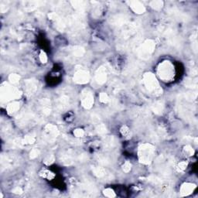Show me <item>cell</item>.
<instances>
[{
	"instance_id": "1",
	"label": "cell",
	"mask_w": 198,
	"mask_h": 198,
	"mask_svg": "<svg viewBox=\"0 0 198 198\" xmlns=\"http://www.w3.org/2000/svg\"><path fill=\"white\" fill-rule=\"evenodd\" d=\"M155 153V146L150 143H145L141 145L138 148V159L141 163H151Z\"/></svg>"
},
{
	"instance_id": "2",
	"label": "cell",
	"mask_w": 198,
	"mask_h": 198,
	"mask_svg": "<svg viewBox=\"0 0 198 198\" xmlns=\"http://www.w3.org/2000/svg\"><path fill=\"white\" fill-rule=\"evenodd\" d=\"M143 82L146 89L152 94H162V89L159 87V82L156 80V77L152 73H146L143 76Z\"/></svg>"
},
{
	"instance_id": "3",
	"label": "cell",
	"mask_w": 198,
	"mask_h": 198,
	"mask_svg": "<svg viewBox=\"0 0 198 198\" xmlns=\"http://www.w3.org/2000/svg\"><path fill=\"white\" fill-rule=\"evenodd\" d=\"M157 73L160 79L164 81H170L174 77V67L171 62L166 60L158 67Z\"/></svg>"
},
{
	"instance_id": "4",
	"label": "cell",
	"mask_w": 198,
	"mask_h": 198,
	"mask_svg": "<svg viewBox=\"0 0 198 198\" xmlns=\"http://www.w3.org/2000/svg\"><path fill=\"white\" fill-rule=\"evenodd\" d=\"M21 93L14 87H12L8 83L2 84L1 86V100L6 101L12 99H16L20 96Z\"/></svg>"
},
{
	"instance_id": "5",
	"label": "cell",
	"mask_w": 198,
	"mask_h": 198,
	"mask_svg": "<svg viewBox=\"0 0 198 198\" xmlns=\"http://www.w3.org/2000/svg\"><path fill=\"white\" fill-rule=\"evenodd\" d=\"M156 44L153 39H146L138 49V57L142 60H148L155 51Z\"/></svg>"
},
{
	"instance_id": "6",
	"label": "cell",
	"mask_w": 198,
	"mask_h": 198,
	"mask_svg": "<svg viewBox=\"0 0 198 198\" xmlns=\"http://www.w3.org/2000/svg\"><path fill=\"white\" fill-rule=\"evenodd\" d=\"M45 139L48 142H54L55 138L58 136L59 130L56 126L53 124H47L45 126Z\"/></svg>"
},
{
	"instance_id": "7",
	"label": "cell",
	"mask_w": 198,
	"mask_h": 198,
	"mask_svg": "<svg viewBox=\"0 0 198 198\" xmlns=\"http://www.w3.org/2000/svg\"><path fill=\"white\" fill-rule=\"evenodd\" d=\"M94 104V96L89 89H85L81 93V105L85 109H89Z\"/></svg>"
},
{
	"instance_id": "8",
	"label": "cell",
	"mask_w": 198,
	"mask_h": 198,
	"mask_svg": "<svg viewBox=\"0 0 198 198\" xmlns=\"http://www.w3.org/2000/svg\"><path fill=\"white\" fill-rule=\"evenodd\" d=\"M90 74L86 70L80 69L75 73L74 76V81L77 84H86L89 81Z\"/></svg>"
},
{
	"instance_id": "9",
	"label": "cell",
	"mask_w": 198,
	"mask_h": 198,
	"mask_svg": "<svg viewBox=\"0 0 198 198\" xmlns=\"http://www.w3.org/2000/svg\"><path fill=\"white\" fill-rule=\"evenodd\" d=\"M108 77L107 68L102 66L99 68L95 73V80L98 85H103L106 82Z\"/></svg>"
},
{
	"instance_id": "10",
	"label": "cell",
	"mask_w": 198,
	"mask_h": 198,
	"mask_svg": "<svg viewBox=\"0 0 198 198\" xmlns=\"http://www.w3.org/2000/svg\"><path fill=\"white\" fill-rule=\"evenodd\" d=\"M69 97L66 94H63L60 96L57 101V109L59 111H64L67 109L69 106Z\"/></svg>"
},
{
	"instance_id": "11",
	"label": "cell",
	"mask_w": 198,
	"mask_h": 198,
	"mask_svg": "<svg viewBox=\"0 0 198 198\" xmlns=\"http://www.w3.org/2000/svg\"><path fill=\"white\" fill-rule=\"evenodd\" d=\"M24 84H25L26 91H27V93L28 94H33L37 90L38 82L37 80H34V79L27 80Z\"/></svg>"
},
{
	"instance_id": "12",
	"label": "cell",
	"mask_w": 198,
	"mask_h": 198,
	"mask_svg": "<svg viewBox=\"0 0 198 198\" xmlns=\"http://www.w3.org/2000/svg\"><path fill=\"white\" fill-rule=\"evenodd\" d=\"M39 107L41 112L44 115H48L51 112V103L49 99L43 98L39 101Z\"/></svg>"
},
{
	"instance_id": "13",
	"label": "cell",
	"mask_w": 198,
	"mask_h": 198,
	"mask_svg": "<svg viewBox=\"0 0 198 198\" xmlns=\"http://www.w3.org/2000/svg\"><path fill=\"white\" fill-rule=\"evenodd\" d=\"M129 5H130V8L132 9V11L137 14H142L146 11L145 6L139 1H131L129 2Z\"/></svg>"
},
{
	"instance_id": "14",
	"label": "cell",
	"mask_w": 198,
	"mask_h": 198,
	"mask_svg": "<svg viewBox=\"0 0 198 198\" xmlns=\"http://www.w3.org/2000/svg\"><path fill=\"white\" fill-rule=\"evenodd\" d=\"M196 189V185L190 183H185L180 187V193L182 196H188L191 194Z\"/></svg>"
},
{
	"instance_id": "15",
	"label": "cell",
	"mask_w": 198,
	"mask_h": 198,
	"mask_svg": "<svg viewBox=\"0 0 198 198\" xmlns=\"http://www.w3.org/2000/svg\"><path fill=\"white\" fill-rule=\"evenodd\" d=\"M128 18L124 15H118L112 17V23L115 26H123L126 23Z\"/></svg>"
},
{
	"instance_id": "16",
	"label": "cell",
	"mask_w": 198,
	"mask_h": 198,
	"mask_svg": "<svg viewBox=\"0 0 198 198\" xmlns=\"http://www.w3.org/2000/svg\"><path fill=\"white\" fill-rule=\"evenodd\" d=\"M33 117V114L30 112H24L17 117V119L19 120V123L24 125L25 123H27L29 121H30Z\"/></svg>"
},
{
	"instance_id": "17",
	"label": "cell",
	"mask_w": 198,
	"mask_h": 198,
	"mask_svg": "<svg viewBox=\"0 0 198 198\" xmlns=\"http://www.w3.org/2000/svg\"><path fill=\"white\" fill-rule=\"evenodd\" d=\"M151 109L154 113L157 114V115H160L163 112V103L161 102V101H156L151 105Z\"/></svg>"
},
{
	"instance_id": "18",
	"label": "cell",
	"mask_w": 198,
	"mask_h": 198,
	"mask_svg": "<svg viewBox=\"0 0 198 198\" xmlns=\"http://www.w3.org/2000/svg\"><path fill=\"white\" fill-rule=\"evenodd\" d=\"M92 172L97 177L102 178L107 175V171L105 169L101 167H94L92 168Z\"/></svg>"
},
{
	"instance_id": "19",
	"label": "cell",
	"mask_w": 198,
	"mask_h": 198,
	"mask_svg": "<svg viewBox=\"0 0 198 198\" xmlns=\"http://www.w3.org/2000/svg\"><path fill=\"white\" fill-rule=\"evenodd\" d=\"M71 51L73 55L75 57H83L85 54V50L80 46H74L71 48Z\"/></svg>"
},
{
	"instance_id": "20",
	"label": "cell",
	"mask_w": 198,
	"mask_h": 198,
	"mask_svg": "<svg viewBox=\"0 0 198 198\" xmlns=\"http://www.w3.org/2000/svg\"><path fill=\"white\" fill-rule=\"evenodd\" d=\"M60 160L64 165L70 166L73 163V156L70 153H67L65 154H63L60 157Z\"/></svg>"
},
{
	"instance_id": "21",
	"label": "cell",
	"mask_w": 198,
	"mask_h": 198,
	"mask_svg": "<svg viewBox=\"0 0 198 198\" xmlns=\"http://www.w3.org/2000/svg\"><path fill=\"white\" fill-rule=\"evenodd\" d=\"M115 145H116V139H115V137L109 136L107 137V138H105V141H104L105 148L111 149V148H113Z\"/></svg>"
},
{
	"instance_id": "22",
	"label": "cell",
	"mask_w": 198,
	"mask_h": 198,
	"mask_svg": "<svg viewBox=\"0 0 198 198\" xmlns=\"http://www.w3.org/2000/svg\"><path fill=\"white\" fill-rule=\"evenodd\" d=\"M19 109V103L17 102V101H13V102L10 103V104L8 105L7 106V112H8L9 114H13L15 112H17Z\"/></svg>"
},
{
	"instance_id": "23",
	"label": "cell",
	"mask_w": 198,
	"mask_h": 198,
	"mask_svg": "<svg viewBox=\"0 0 198 198\" xmlns=\"http://www.w3.org/2000/svg\"><path fill=\"white\" fill-rule=\"evenodd\" d=\"M71 4L73 5L74 8L78 10L79 12H83L86 8V2H83V1H72Z\"/></svg>"
},
{
	"instance_id": "24",
	"label": "cell",
	"mask_w": 198,
	"mask_h": 198,
	"mask_svg": "<svg viewBox=\"0 0 198 198\" xmlns=\"http://www.w3.org/2000/svg\"><path fill=\"white\" fill-rule=\"evenodd\" d=\"M16 163V159H15L13 156H6L5 158L2 157V163H5L6 164V167H12V166L14 165L15 163Z\"/></svg>"
},
{
	"instance_id": "25",
	"label": "cell",
	"mask_w": 198,
	"mask_h": 198,
	"mask_svg": "<svg viewBox=\"0 0 198 198\" xmlns=\"http://www.w3.org/2000/svg\"><path fill=\"white\" fill-rule=\"evenodd\" d=\"M97 160L101 164L104 166H108L112 163V159L109 157V156H105V155H100L97 157Z\"/></svg>"
},
{
	"instance_id": "26",
	"label": "cell",
	"mask_w": 198,
	"mask_h": 198,
	"mask_svg": "<svg viewBox=\"0 0 198 198\" xmlns=\"http://www.w3.org/2000/svg\"><path fill=\"white\" fill-rule=\"evenodd\" d=\"M150 6L154 9L155 10H159L163 6V2L162 1H159V0H154V1H152L150 2Z\"/></svg>"
},
{
	"instance_id": "27",
	"label": "cell",
	"mask_w": 198,
	"mask_h": 198,
	"mask_svg": "<svg viewBox=\"0 0 198 198\" xmlns=\"http://www.w3.org/2000/svg\"><path fill=\"white\" fill-rule=\"evenodd\" d=\"M96 131L99 135H105L107 132V128H106L105 125L100 123V124H97V127H96Z\"/></svg>"
},
{
	"instance_id": "28",
	"label": "cell",
	"mask_w": 198,
	"mask_h": 198,
	"mask_svg": "<svg viewBox=\"0 0 198 198\" xmlns=\"http://www.w3.org/2000/svg\"><path fill=\"white\" fill-rule=\"evenodd\" d=\"M183 152H184V155L187 156H193V154H194V150H193V148L190 146H189V145L184 146Z\"/></svg>"
},
{
	"instance_id": "29",
	"label": "cell",
	"mask_w": 198,
	"mask_h": 198,
	"mask_svg": "<svg viewBox=\"0 0 198 198\" xmlns=\"http://www.w3.org/2000/svg\"><path fill=\"white\" fill-rule=\"evenodd\" d=\"M9 80L12 84H16L20 80V76L17 74H11L9 77Z\"/></svg>"
},
{
	"instance_id": "30",
	"label": "cell",
	"mask_w": 198,
	"mask_h": 198,
	"mask_svg": "<svg viewBox=\"0 0 198 198\" xmlns=\"http://www.w3.org/2000/svg\"><path fill=\"white\" fill-rule=\"evenodd\" d=\"M103 193H104L105 196H108V197H115V196H116V194H115V193L114 192V190L111 188L105 189V190H104Z\"/></svg>"
},
{
	"instance_id": "31",
	"label": "cell",
	"mask_w": 198,
	"mask_h": 198,
	"mask_svg": "<svg viewBox=\"0 0 198 198\" xmlns=\"http://www.w3.org/2000/svg\"><path fill=\"white\" fill-rule=\"evenodd\" d=\"M99 100L102 103H107L109 101V97L106 93L101 92L99 95Z\"/></svg>"
},
{
	"instance_id": "32",
	"label": "cell",
	"mask_w": 198,
	"mask_h": 198,
	"mask_svg": "<svg viewBox=\"0 0 198 198\" xmlns=\"http://www.w3.org/2000/svg\"><path fill=\"white\" fill-rule=\"evenodd\" d=\"M54 159H55V158H54V155H48V156H47L45 157L43 163L45 164H47V165H51V163H53L54 162Z\"/></svg>"
},
{
	"instance_id": "33",
	"label": "cell",
	"mask_w": 198,
	"mask_h": 198,
	"mask_svg": "<svg viewBox=\"0 0 198 198\" xmlns=\"http://www.w3.org/2000/svg\"><path fill=\"white\" fill-rule=\"evenodd\" d=\"M187 167V161H182L177 165V171L178 172H184Z\"/></svg>"
},
{
	"instance_id": "34",
	"label": "cell",
	"mask_w": 198,
	"mask_h": 198,
	"mask_svg": "<svg viewBox=\"0 0 198 198\" xmlns=\"http://www.w3.org/2000/svg\"><path fill=\"white\" fill-rule=\"evenodd\" d=\"M23 140L27 144H33L36 141V138L33 135H27V136H25Z\"/></svg>"
},
{
	"instance_id": "35",
	"label": "cell",
	"mask_w": 198,
	"mask_h": 198,
	"mask_svg": "<svg viewBox=\"0 0 198 198\" xmlns=\"http://www.w3.org/2000/svg\"><path fill=\"white\" fill-rule=\"evenodd\" d=\"M196 96H197L196 92H190V93H187V94L185 95V97L187 101H193L194 99L196 98Z\"/></svg>"
},
{
	"instance_id": "36",
	"label": "cell",
	"mask_w": 198,
	"mask_h": 198,
	"mask_svg": "<svg viewBox=\"0 0 198 198\" xmlns=\"http://www.w3.org/2000/svg\"><path fill=\"white\" fill-rule=\"evenodd\" d=\"M84 135H85V131L81 129H77L74 131V135L75 137H77V138H80V137H83Z\"/></svg>"
},
{
	"instance_id": "37",
	"label": "cell",
	"mask_w": 198,
	"mask_h": 198,
	"mask_svg": "<svg viewBox=\"0 0 198 198\" xmlns=\"http://www.w3.org/2000/svg\"><path fill=\"white\" fill-rule=\"evenodd\" d=\"M39 155V150H37V149H33V150H31L30 153V159H35V158L37 157Z\"/></svg>"
},
{
	"instance_id": "38",
	"label": "cell",
	"mask_w": 198,
	"mask_h": 198,
	"mask_svg": "<svg viewBox=\"0 0 198 198\" xmlns=\"http://www.w3.org/2000/svg\"><path fill=\"white\" fill-rule=\"evenodd\" d=\"M132 168V165L129 162H126L122 166V170L125 173H129Z\"/></svg>"
},
{
	"instance_id": "39",
	"label": "cell",
	"mask_w": 198,
	"mask_h": 198,
	"mask_svg": "<svg viewBox=\"0 0 198 198\" xmlns=\"http://www.w3.org/2000/svg\"><path fill=\"white\" fill-rule=\"evenodd\" d=\"M149 179H150V181L153 182V184H159L162 183V180H161L160 178L157 177L156 176H150V177H149Z\"/></svg>"
},
{
	"instance_id": "40",
	"label": "cell",
	"mask_w": 198,
	"mask_h": 198,
	"mask_svg": "<svg viewBox=\"0 0 198 198\" xmlns=\"http://www.w3.org/2000/svg\"><path fill=\"white\" fill-rule=\"evenodd\" d=\"M39 60L43 64H45L47 62V56L44 51H41L39 54Z\"/></svg>"
},
{
	"instance_id": "41",
	"label": "cell",
	"mask_w": 198,
	"mask_h": 198,
	"mask_svg": "<svg viewBox=\"0 0 198 198\" xmlns=\"http://www.w3.org/2000/svg\"><path fill=\"white\" fill-rule=\"evenodd\" d=\"M43 173L44 174L43 175V177H47V179H52L54 177V173H51V172H50V171H47V170L43 171Z\"/></svg>"
},
{
	"instance_id": "42",
	"label": "cell",
	"mask_w": 198,
	"mask_h": 198,
	"mask_svg": "<svg viewBox=\"0 0 198 198\" xmlns=\"http://www.w3.org/2000/svg\"><path fill=\"white\" fill-rule=\"evenodd\" d=\"M129 132V129L126 126H123L121 128V133L122 134V135H128Z\"/></svg>"
},
{
	"instance_id": "43",
	"label": "cell",
	"mask_w": 198,
	"mask_h": 198,
	"mask_svg": "<svg viewBox=\"0 0 198 198\" xmlns=\"http://www.w3.org/2000/svg\"><path fill=\"white\" fill-rule=\"evenodd\" d=\"M13 192L14 193H16V194H20V193H22L23 192V189L20 187H16L13 190Z\"/></svg>"
},
{
	"instance_id": "44",
	"label": "cell",
	"mask_w": 198,
	"mask_h": 198,
	"mask_svg": "<svg viewBox=\"0 0 198 198\" xmlns=\"http://www.w3.org/2000/svg\"><path fill=\"white\" fill-rule=\"evenodd\" d=\"M92 120L94 121V122H99V121L101 120V118H100V116H99V115H97V114H93L92 115Z\"/></svg>"
},
{
	"instance_id": "45",
	"label": "cell",
	"mask_w": 198,
	"mask_h": 198,
	"mask_svg": "<svg viewBox=\"0 0 198 198\" xmlns=\"http://www.w3.org/2000/svg\"><path fill=\"white\" fill-rule=\"evenodd\" d=\"M78 159L80 161H82V162H84V161H85L87 159V156L85 154H81L80 155V156H78Z\"/></svg>"
}]
</instances>
